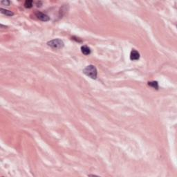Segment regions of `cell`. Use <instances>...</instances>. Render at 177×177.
<instances>
[{
	"label": "cell",
	"mask_w": 177,
	"mask_h": 177,
	"mask_svg": "<svg viewBox=\"0 0 177 177\" xmlns=\"http://www.w3.org/2000/svg\"><path fill=\"white\" fill-rule=\"evenodd\" d=\"M83 73L87 76L91 78V79L95 80L97 78V75H98L97 68H95V67L94 65L91 64V65H88L87 67H86L83 69Z\"/></svg>",
	"instance_id": "cell-1"
},
{
	"label": "cell",
	"mask_w": 177,
	"mask_h": 177,
	"mask_svg": "<svg viewBox=\"0 0 177 177\" xmlns=\"http://www.w3.org/2000/svg\"><path fill=\"white\" fill-rule=\"evenodd\" d=\"M64 42L60 39H54L48 42L47 45L53 49H60L64 47Z\"/></svg>",
	"instance_id": "cell-2"
},
{
	"label": "cell",
	"mask_w": 177,
	"mask_h": 177,
	"mask_svg": "<svg viewBox=\"0 0 177 177\" xmlns=\"http://www.w3.org/2000/svg\"><path fill=\"white\" fill-rule=\"evenodd\" d=\"M140 58V53L135 49H132L130 53V60L133 61L138 60Z\"/></svg>",
	"instance_id": "cell-3"
},
{
	"label": "cell",
	"mask_w": 177,
	"mask_h": 177,
	"mask_svg": "<svg viewBox=\"0 0 177 177\" xmlns=\"http://www.w3.org/2000/svg\"><path fill=\"white\" fill-rule=\"evenodd\" d=\"M35 15L40 20L42 21H47L50 20V18L48 15H45L44 13H42L41 12H37L35 13Z\"/></svg>",
	"instance_id": "cell-4"
},
{
	"label": "cell",
	"mask_w": 177,
	"mask_h": 177,
	"mask_svg": "<svg viewBox=\"0 0 177 177\" xmlns=\"http://www.w3.org/2000/svg\"><path fill=\"white\" fill-rule=\"evenodd\" d=\"M81 51L84 55H88L91 53V49L90 48L88 47V46H86V45H84L81 47Z\"/></svg>",
	"instance_id": "cell-5"
},
{
	"label": "cell",
	"mask_w": 177,
	"mask_h": 177,
	"mask_svg": "<svg viewBox=\"0 0 177 177\" xmlns=\"http://www.w3.org/2000/svg\"><path fill=\"white\" fill-rule=\"evenodd\" d=\"M0 10H1V13L4 14V15H6L7 16H13L14 15V13L12 11L8 10H6V9H4V8H1Z\"/></svg>",
	"instance_id": "cell-6"
},
{
	"label": "cell",
	"mask_w": 177,
	"mask_h": 177,
	"mask_svg": "<svg viewBox=\"0 0 177 177\" xmlns=\"http://www.w3.org/2000/svg\"><path fill=\"white\" fill-rule=\"evenodd\" d=\"M148 85L153 87L154 88L158 89V83L157 81H151V82H148Z\"/></svg>",
	"instance_id": "cell-7"
},
{
	"label": "cell",
	"mask_w": 177,
	"mask_h": 177,
	"mask_svg": "<svg viewBox=\"0 0 177 177\" xmlns=\"http://www.w3.org/2000/svg\"><path fill=\"white\" fill-rule=\"evenodd\" d=\"M33 1L32 0H27L24 3V6L26 8H31L33 6Z\"/></svg>",
	"instance_id": "cell-8"
},
{
	"label": "cell",
	"mask_w": 177,
	"mask_h": 177,
	"mask_svg": "<svg viewBox=\"0 0 177 177\" xmlns=\"http://www.w3.org/2000/svg\"><path fill=\"white\" fill-rule=\"evenodd\" d=\"M1 4H2V5H5V6H9L10 4V2L9 1H1Z\"/></svg>",
	"instance_id": "cell-9"
},
{
	"label": "cell",
	"mask_w": 177,
	"mask_h": 177,
	"mask_svg": "<svg viewBox=\"0 0 177 177\" xmlns=\"http://www.w3.org/2000/svg\"><path fill=\"white\" fill-rule=\"evenodd\" d=\"M41 5H42L41 1H37V6H40Z\"/></svg>",
	"instance_id": "cell-10"
}]
</instances>
